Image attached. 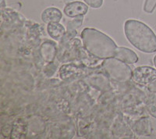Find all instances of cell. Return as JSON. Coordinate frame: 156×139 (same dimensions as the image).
Returning <instances> with one entry per match:
<instances>
[{"mask_svg": "<svg viewBox=\"0 0 156 139\" xmlns=\"http://www.w3.org/2000/svg\"><path fill=\"white\" fill-rule=\"evenodd\" d=\"M83 48L94 57L106 59L115 56L118 48L108 35L94 28L86 27L81 32Z\"/></svg>", "mask_w": 156, "mask_h": 139, "instance_id": "6da1fadb", "label": "cell"}, {"mask_svg": "<svg viewBox=\"0 0 156 139\" xmlns=\"http://www.w3.org/2000/svg\"><path fill=\"white\" fill-rule=\"evenodd\" d=\"M123 28L128 41L140 52H156V34L146 23L131 19L125 22Z\"/></svg>", "mask_w": 156, "mask_h": 139, "instance_id": "7a4b0ae2", "label": "cell"}, {"mask_svg": "<svg viewBox=\"0 0 156 139\" xmlns=\"http://www.w3.org/2000/svg\"><path fill=\"white\" fill-rule=\"evenodd\" d=\"M101 66L112 80L120 83L129 81L133 77V70L131 67L115 57L104 59Z\"/></svg>", "mask_w": 156, "mask_h": 139, "instance_id": "3957f363", "label": "cell"}, {"mask_svg": "<svg viewBox=\"0 0 156 139\" xmlns=\"http://www.w3.org/2000/svg\"><path fill=\"white\" fill-rule=\"evenodd\" d=\"M133 81L140 85H145L156 80V70L151 66H141L136 67L133 71Z\"/></svg>", "mask_w": 156, "mask_h": 139, "instance_id": "277c9868", "label": "cell"}, {"mask_svg": "<svg viewBox=\"0 0 156 139\" xmlns=\"http://www.w3.org/2000/svg\"><path fill=\"white\" fill-rule=\"evenodd\" d=\"M57 48L55 43L52 41L46 40L42 43L39 48V54L41 59L46 63H52L56 56Z\"/></svg>", "mask_w": 156, "mask_h": 139, "instance_id": "5b68a950", "label": "cell"}, {"mask_svg": "<svg viewBox=\"0 0 156 139\" xmlns=\"http://www.w3.org/2000/svg\"><path fill=\"white\" fill-rule=\"evenodd\" d=\"M88 11V6L86 3L79 1L69 2L64 7L63 12L66 16L70 18H74L79 16H83Z\"/></svg>", "mask_w": 156, "mask_h": 139, "instance_id": "8992f818", "label": "cell"}, {"mask_svg": "<svg viewBox=\"0 0 156 139\" xmlns=\"http://www.w3.org/2000/svg\"><path fill=\"white\" fill-rule=\"evenodd\" d=\"M114 57L126 62L127 64H134L138 61L137 55L133 50L126 47H118Z\"/></svg>", "mask_w": 156, "mask_h": 139, "instance_id": "52a82bcc", "label": "cell"}, {"mask_svg": "<svg viewBox=\"0 0 156 139\" xmlns=\"http://www.w3.org/2000/svg\"><path fill=\"white\" fill-rule=\"evenodd\" d=\"M41 17L42 21L48 24L50 23H58L62 19V13L58 8L49 7L43 11Z\"/></svg>", "mask_w": 156, "mask_h": 139, "instance_id": "ba28073f", "label": "cell"}, {"mask_svg": "<svg viewBox=\"0 0 156 139\" xmlns=\"http://www.w3.org/2000/svg\"><path fill=\"white\" fill-rule=\"evenodd\" d=\"M47 31L51 38L60 41L66 34V29L58 23H50L47 26Z\"/></svg>", "mask_w": 156, "mask_h": 139, "instance_id": "9c48e42d", "label": "cell"}, {"mask_svg": "<svg viewBox=\"0 0 156 139\" xmlns=\"http://www.w3.org/2000/svg\"><path fill=\"white\" fill-rule=\"evenodd\" d=\"M81 73V68L72 64L64 65L59 70V76L62 79H68L75 76H80Z\"/></svg>", "mask_w": 156, "mask_h": 139, "instance_id": "30bf717a", "label": "cell"}, {"mask_svg": "<svg viewBox=\"0 0 156 139\" xmlns=\"http://www.w3.org/2000/svg\"><path fill=\"white\" fill-rule=\"evenodd\" d=\"M135 132L140 135H148L151 132V122L146 119L139 120L134 126Z\"/></svg>", "mask_w": 156, "mask_h": 139, "instance_id": "8fae6325", "label": "cell"}, {"mask_svg": "<svg viewBox=\"0 0 156 139\" xmlns=\"http://www.w3.org/2000/svg\"><path fill=\"white\" fill-rule=\"evenodd\" d=\"M146 108L150 115L156 119V94L148 98L146 103Z\"/></svg>", "mask_w": 156, "mask_h": 139, "instance_id": "7c38bea8", "label": "cell"}, {"mask_svg": "<svg viewBox=\"0 0 156 139\" xmlns=\"http://www.w3.org/2000/svg\"><path fill=\"white\" fill-rule=\"evenodd\" d=\"M83 22V16H79L74 17L72 20H69L67 23V28L66 30H76L79 27H81Z\"/></svg>", "mask_w": 156, "mask_h": 139, "instance_id": "4fadbf2b", "label": "cell"}, {"mask_svg": "<svg viewBox=\"0 0 156 139\" xmlns=\"http://www.w3.org/2000/svg\"><path fill=\"white\" fill-rule=\"evenodd\" d=\"M156 8V0H145L144 11L147 13H152Z\"/></svg>", "mask_w": 156, "mask_h": 139, "instance_id": "5bb4252c", "label": "cell"}, {"mask_svg": "<svg viewBox=\"0 0 156 139\" xmlns=\"http://www.w3.org/2000/svg\"><path fill=\"white\" fill-rule=\"evenodd\" d=\"M87 5L94 9H99L102 6L103 0H83Z\"/></svg>", "mask_w": 156, "mask_h": 139, "instance_id": "9a60e30c", "label": "cell"}, {"mask_svg": "<svg viewBox=\"0 0 156 139\" xmlns=\"http://www.w3.org/2000/svg\"><path fill=\"white\" fill-rule=\"evenodd\" d=\"M147 88L150 92L156 93V80H154V81L151 82L150 84H147Z\"/></svg>", "mask_w": 156, "mask_h": 139, "instance_id": "2e32d148", "label": "cell"}, {"mask_svg": "<svg viewBox=\"0 0 156 139\" xmlns=\"http://www.w3.org/2000/svg\"><path fill=\"white\" fill-rule=\"evenodd\" d=\"M5 6H6V3L5 0H1V9H3Z\"/></svg>", "mask_w": 156, "mask_h": 139, "instance_id": "e0dca14e", "label": "cell"}, {"mask_svg": "<svg viewBox=\"0 0 156 139\" xmlns=\"http://www.w3.org/2000/svg\"><path fill=\"white\" fill-rule=\"evenodd\" d=\"M153 62H154V66H155V67H156V55H154V59H153Z\"/></svg>", "mask_w": 156, "mask_h": 139, "instance_id": "ac0fdd59", "label": "cell"}]
</instances>
